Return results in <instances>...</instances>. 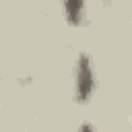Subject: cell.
I'll return each mask as SVG.
<instances>
[{"label":"cell","mask_w":132,"mask_h":132,"mask_svg":"<svg viewBox=\"0 0 132 132\" xmlns=\"http://www.w3.org/2000/svg\"><path fill=\"white\" fill-rule=\"evenodd\" d=\"M62 10L68 25L80 27L85 23V12H87L85 0H62Z\"/></svg>","instance_id":"7a4b0ae2"},{"label":"cell","mask_w":132,"mask_h":132,"mask_svg":"<svg viewBox=\"0 0 132 132\" xmlns=\"http://www.w3.org/2000/svg\"><path fill=\"white\" fill-rule=\"evenodd\" d=\"M78 132H95V128H93L89 122H85V124H80V126H78Z\"/></svg>","instance_id":"3957f363"},{"label":"cell","mask_w":132,"mask_h":132,"mask_svg":"<svg viewBox=\"0 0 132 132\" xmlns=\"http://www.w3.org/2000/svg\"><path fill=\"white\" fill-rule=\"evenodd\" d=\"M95 91V70L93 62L87 54H80L74 70V99L78 103H87Z\"/></svg>","instance_id":"6da1fadb"}]
</instances>
